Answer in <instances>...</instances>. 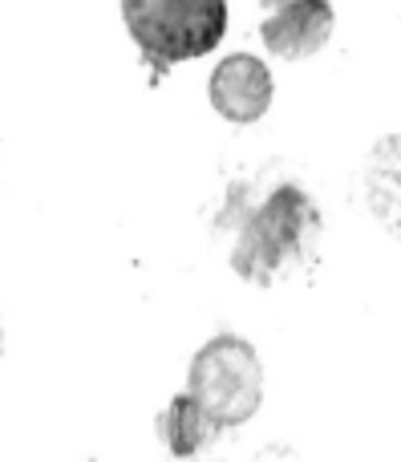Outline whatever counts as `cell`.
I'll return each instance as SVG.
<instances>
[{"label": "cell", "mask_w": 401, "mask_h": 462, "mask_svg": "<svg viewBox=\"0 0 401 462\" xmlns=\"http://www.w3.org/2000/svg\"><path fill=\"white\" fill-rule=\"evenodd\" d=\"M207 94H211V106L223 122L232 126H251L268 114L272 106V73L260 57L251 53H232L215 65L207 81Z\"/></svg>", "instance_id": "obj_5"}, {"label": "cell", "mask_w": 401, "mask_h": 462, "mask_svg": "<svg viewBox=\"0 0 401 462\" xmlns=\"http://www.w3.org/2000/svg\"><path fill=\"white\" fill-rule=\"evenodd\" d=\"M187 393L203 406V414L227 430L243 426L264 402V365L260 353L243 337H211L191 361L187 374Z\"/></svg>", "instance_id": "obj_3"}, {"label": "cell", "mask_w": 401, "mask_h": 462, "mask_svg": "<svg viewBox=\"0 0 401 462\" xmlns=\"http://www.w3.org/2000/svg\"><path fill=\"white\" fill-rule=\"evenodd\" d=\"M159 434L175 458H191L215 439L219 426L203 414V406L191 398V393H178V398H170V406L159 414Z\"/></svg>", "instance_id": "obj_6"}, {"label": "cell", "mask_w": 401, "mask_h": 462, "mask_svg": "<svg viewBox=\"0 0 401 462\" xmlns=\"http://www.w3.org/2000/svg\"><path fill=\"white\" fill-rule=\"evenodd\" d=\"M321 216L300 187H276L268 203L243 224L232 252V268L251 284H272L313 247Z\"/></svg>", "instance_id": "obj_2"}, {"label": "cell", "mask_w": 401, "mask_h": 462, "mask_svg": "<svg viewBox=\"0 0 401 462\" xmlns=\"http://www.w3.org/2000/svg\"><path fill=\"white\" fill-rule=\"evenodd\" d=\"M272 16L260 24L268 53L280 61H308L313 53H321L333 37V5L329 0H268Z\"/></svg>", "instance_id": "obj_4"}, {"label": "cell", "mask_w": 401, "mask_h": 462, "mask_svg": "<svg viewBox=\"0 0 401 462\" xmlns=\"http://www.w3.org/2000/svg\"><path fill=\"white\" fill-rule=\"evenodd\" d=\"M122 21L154 69L207 57L227 32V0H122Z\"/></svg>", "instance_id": "obj_1"}, {"label": "cell", "mask_w": 401, "mask_h": 462, "mask_svg": "<svg viewBox=\"0 0 401 462\" xmlns=\"http://www.w3.org/2000/svg\"><path fill=\"white\" fill-rule=\"evenodd\" d=\"M0 349H5V333H0Z\"/></svg>", "instance_id": "obj_7"}]
</instances>
